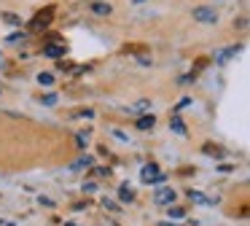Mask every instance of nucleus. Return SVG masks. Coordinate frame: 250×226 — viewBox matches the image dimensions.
Returning <instances> with one entry per match:
<instances>
[{
  "instance_id": "nucleus-1",
  "label": "nucleus",
  "mask_w": 250,
  "mask_h": 226,
  "mask_svg": "<svg viewBox=\"0 0 250 226\" xmlns=\"http://www.w3.org/2000/svg\"><path fill=\"white\" fill-rule=\"evenodd\" d=\"M140 181L143 183H164V181H167V175L159 170L156 161H151V164H143L140 167Z\"/></svg>"
},
{
  "instance_id": "nucleus-2",
  "label": "nucleus",
  "mask_w": 250,
  "mask_h": 226,
  "mask_svg": "<svg viewBox=\"0 0 250 226\" xmlns=\"http://www.w3.org/2000/svg\"><path fill=\"white\" fill-rule=\"evenodd\" d=\"M175 202H178V194L172 186H162L153 191V204H159V207H172Z\"/></svg>"
},
{
  "instance_id": "nucleus-3",
  "label": "nucleus",
  "mask_w": 250,
  "mask_h": 226,
  "mask_svg": "<svg viewBox=\"0 0 250 226\" xmlns=\"http://www.w3.org/2000/svg\"><path fill=\"white\" fill-rule=\"evenodd\" d=\"M194 19L199 24H218V11L207 8V5H199V8H194Z\"/></svg>"
},
{
  "instance_id": "nucleus-4",
  "label": "nucleus",
  "mask_w": 250,
  "mask_h": 226,
  "mask_svg": "<svg viewBox=\"0 0 250 226\" xmlns=\"http://www.w3.org/2000/svg\"><path fill=\"white\" fill-rule=\"evenodd\" d=\"M242 43H237V46H229V48H221V51H215V65H226L231 57H237L239 51H242Z\"/></svg>"
},
{
  "instance_id": "nucleus-5",
  "label": "nucleus",
  "mask_w": 250,
  "mask_h": 226,
  "mask_svg": "<svg viewBox=\"0 0 250 226\" xmlns=\"http://www.w3.org/2000/svg\"><path fill=\"white\" fill-rule=\"evenodd\" d=\"M51 16H54V8H46V14H38L30 24H33V30H46V27L51 24Z\"/></svg>"
},
{
  "instance_id": "nucleus-6",
  "label": "nucleus",
  "mask_w": 250,
  "mask_h": 226,
  "mask_svg": "<svg viewBox=\"0 0 250 226\" xmlns=\"http://www.w3.org/2000/svg\"><path fill=\"white\" fill-rule=\"evenodd\" d=\"M169 129H172L175 135H180V137H186V135H188V127H186V121L178 116V113H172V118H169Z\"/></svg>"
},
{
  "instance_id": "nucleus-7",
  "label": "nucleus",
  "mask_w": 250,
  "mask_h": 226,
  "mask_svg": "<svg viewBox=\"0 0 250 226\" xmlns=\"http://www.w3.org/2000/svg\"><path fill=\"white\" fill-rule=\"evenodd\" d=\"M186 197H188L191 202H196V204H207V207H212V204L218 202V199H210V197H205L202 191H194V188H191V191L186 194Z\"/></svg>"
},
{
  "instance_id": "nucleus-8",
  "label": "nucleus",
  "mask_w": 250,
  "mask_h": 226,
  "mask_svg": "<svg viewBox=\"0 0 250 226\" xmlns=\"http://www.w3.org/2000/svg\"><path fill=\"white\" fill-rule=\"evenodd\" d=\"M119 199L124 204H132V202H135V188H132L129 183H121V186H119Z\"/></svg>"
},
{
  "instance_id": "nucleus-9",
  "label": "nucleus",
  "mask_w": 250,
  "mask_h": 226,
  "mask_svg": "<svg viewBox=\"0 0 250 226\" xmlns=\"http://www.w3.org/2000/svg\"><path fill=\"white\" fill-rule=\"evenodd\" d=\"M153 127H156V116H153V113H146V116L137 118V129H143V132H148V129H153Z\"/></svg>"
},
{
  "instance_id": "nucleus-10",
  "label": "nucleus",
  "mask_w": 250,
  "mask_h": 226,
  "mask_svg": "<svg viewBox=\"0 0 250 226\" xmlns=\"http://www.w3.org/2000/svg\"><path fill=\"white\" fill-rule=\"evenodd\" d=\"M65 54H67V46H46L43 48V57H49V59H60Z\"/></svg>"
},
{
  "instance_id": "nucleus-11",
  "label": "nucleus",
  "mask_w": 250,
  "mask_h": 226,
  "mask_svg": "<svg viewBox=\"0 0 250 226\" xmlns=\"http://www.w3.org/2000/svg\"><path fill=\"white\" fill-rule=\"evenodd\" d=\"M92 11H94L97 16H110V14H113V5H110V3H103V0H97V3H92Z\"/></svg>"
},
{
  "instance_id": "nucleus-12",
  "label": "nucleus",
  "mask_w": 250,
  "mask_h": 226,
  "mask_svg": "<svg viewBox=\"0 0 250 226\" xmlns=\"http://www.w3.org/2000/svg\"><path fill=\"white\" fill-rule=\"evenodd\" d=\"M92 164H94V159H92V156L83 154L78 161H73V164H70V170H83V167H92Z\"/></svg>"
},
{
  "instance_id": "nucleus-13",
  "label": "nucleus",
  "mask_w": 250,
  "mask_h": 226,
  "mask_svg": "<svg viewBox=\"0 0 250 226\" xmlns=\"http://www.w3.org/2000/svg\"><path fill=\"white\" fill-rule=\"evenodd\" d=\"M76 145H78L81 151L89 145V129H83V132H76Z\"/></svg>"
},
{
  "instance_id": "nucleus-14",
  "label": "nucleus",
  "mask_w": 250,
  "mask_h": 226,
  "mask_svg": "<svg viewBox=\"0 0 250 226\" xmlns=\"http://www.w3.org/2000/svg\"><path fill=\"white\" fill-rule=\"evenodd\" d=\"M0 19H3V22H8V24H14V27H19V24H22V19H19L17 14H0Z\"/></svg>"
},
{
  "instance_id": "nucleus-15",
  "label": "nucleus",
  "mask_w": 250,
  "mask_h": 226,
  "mask_svg": "<svg viewBox=\"0 0 250 226\" xmlns=\"http://www.w3.org/2000/svg\"><path fill=\"white\" fill-rule=\"evenodd\" d=\"M27 41V32H14V35L6 38V43H24Z\"/></svg>"
},
{
  "instance_id": "nucleus-16",
  "label": "nucleus",
  "mask_w": 250,
  "mask_h": 226,
  "mask_svg": "<svg viewBox=\"0 0 250 226\" xmlns=\"http://www.w3.org/2000/svg\"><path fill=\"white\" fill-rule=\"evenodd\" d=\"M38 84L41 86H51V84H54V75H51V73H38Z\"/></svg>"
},
{
  "instance_id": "nucleus-17",
  "label": "nucleus",
  "mask_w": 250,
  "mask_h": 226,
  "mask_svg": "<svg viewBox=\"0 0 250 226\" xmlns=\"http://www.w3.org/2000/svg\"><path fill=\"white\" fill-rule=\"evenodd\" d=\"M103 207H105V210H113V213H119V210H121V204H119V202H113V199H108V197H105V199H103Z\"/></svg>"
},
{
  "instance_id": "nucleus-18",
  "label": "nucleus",
  "mask_w": 250,
  "mask_h": 226,
  "mask_svg": "<svg viewBox=\"0 0 250 226\" xmlns=\"http://www.w3.org/2000/svg\"><path fill=\"white\" fill-rule=\"evenodd\" d=\"M186 215V210L180 207V204H172V207H169V218H183Z\"/></svg>"
},
{
  "instance_id": "nucleus-19",
  "label": "nucleus",
  "mask_w": 250,
  "mask_h": 226,
  "mask_svg": "<svg viewBox=\"0 0 250 226\" xmlns=\"http://www.w3.org/2000/svg\"><path fill=\"white\" fill-rule=\"evenodd\" d=\"M41 102H43V105H57V94H43Z\"/></svg>"
},
{
  "instance_id": "nucleus-20",
  "label": "nucleus",
  "mask_w": 250,
  "mask_h": 226,
  "mask_svg": "<svg viewBox=\"0 0 250 226\" xmlns=\"http://www.w3.org/2000/svg\"><path fill=\"white\" fill-rule=\"evenodd\" d=\"M76 116L78 118H94V111H92V108H83V111H78Z\"/></svg>"
},
{
  "instance_id": "nucleus-21",
  "label": "nucleus",
  "mask_w": 250,
  "mask_h": 226,
  "mask_svg": "<svg viewBox=\"0 0 250 226\" xmlns=\"http://www.w3.org/2000/svg\"><path fill=\"white\" fill-rule=\"evenodd\" d=\"M92 175H94V178H105V175H110V170H105V167H94Z\"/></svg>"
},
{
  "instance_id": "nucleus-22",
  "label": "nucleus",
  "mask_w": 250,
  "mask_h": 226,
  "mask_svg": "<svg viewBox=\"0 0 250 226\" xmlns=\"http://www.w3.org/2000/svg\"><path fill=\"white\" fill-rule=\"evenodd\" d=\"M113 137H116V140H121V143H129V135H124L121 129H113Z\"/></svg>"
},
{
  "instance_id": "nucleus-23",
  "label": "nucleus",
  "mask_w": 250,
  "mask_h": 226,
  "mask_svg": "<svg viewBox=\"0 0 250 226\" xmlns=\"http://www.w3.org/2000/svg\"><path fill=\"white\" fill-rule=\"evenodd\" d=\"M97 191V183H83V194H92Z\"/></svg>"
},
{
  "instance_id": "nucleus-24",
  "label": "nucleus",
  "mask_w": 250,
  "mask_h": 226,
  "mask_svg": "<svg viewBox=\"0 0 250 226\" xmlns=\"http://www.w3.org/2000/svg\"><path fill=\"white\" fill-rule=\"evenodd\" d=\"M38 202L46 204V207H54V199H49V197H38Z\"/></svg>"
},
{
  "instance_id": "nucleus-25",
  "label": "nucleus",
  "mask_w": 250,
  "mask_h": 226,
  "mask_svg": "<svg viewBox=\"0 0 250 226\" xmlns=\"http://www.w3.org/2000/svg\"><path fill=\"white\" fill-rule=\"evenodd\" d=\"M234 27H239V30H245V27H248V19H239V22H234Z\"/></svg>"
},
{
  "instance_id": "nucleus-26",
  "label": "nucleus",
  "mask_w": 250,
  "mask_h": 226,
  "mask_svg": "<svg viewBox=\"0 0 250 226\" xmlns=\"http://www.w3.org/2000/svg\"><path fill=\"white\" fill-rule=\"evenodd\" d=\"M159 226H180V224H178V221H162Z\"/></svg>"
},
{
  "instance_id": "nucleus-27",
  "label": "nucleus",
  "mask_w": 250,
  "mask_h": 226,
  "mask_svg": "<svg viewBox=\"0 0 250 226\" xmlns=\"http://www.w3.org/2000/svg\"><path fill=\"white\" fill-rule=\"evenodd\" d=\"M132 3H135V5H140V3H146V0H132Z\"/></svg>"
},
{
  "instance_id": "nucleus-28",
  "label": "nucleus",
  "mask_w": 250,
  "mask_h": 226,
  "mask_svg": "<svg viewBox=\"0 0 250 226\" xmlns=\"http://www.w3.org/2000/svg\"><path fill=\"white\" fill-rule=\"evenodd\" d=\"M0 91H3V89H0Z\"/></svg>"
}]
</instances>
